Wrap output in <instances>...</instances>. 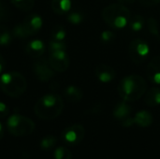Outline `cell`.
I'll return each mask as SVG.
<instances>
[{
  "label": "cell",
  "mask_w": 160,
  "mask_h": 159,
  "mask_svg": "<svg viewBox=\"0 0 160 159\" xmlns=\"http://www.w3.org/2000/svg\"><path fill=\"white\" fill-rule=\"evenodd\" d=\"M8 114V106L4 102L0 101V117H5Z\"/></svg>",
  "instance_id": "obj_32"
},
{
  "label": "cell",
  "mask_w": 160,
  "mask_h": 159,
  "mask_svg": "<svg viewBox=\"0 0 160 159\" xmlns=\"http://www.w3.org/2000/svg\"><path fill=\"white\" fill-rule=\"evenodd\" d=\"M146 27L149 31V33L155 37L157 39L160 40V31H159V25L158 22L157 21L156 18L154 17H149L146 20Z\"/></svg>",
  "instance_id": "obj_20"
},
{
  "label": "cell",
  "mask_w": 160,
  "mask_h": 159,
  "mask_svg": "<svg viewBox=\"0 0 160 159\" xmlns=\"http://www.w3.org/2000/svg\"><path fill=\"white\" fill-rule=\"evenodd\" d=\"M144 101L149 107H157L160 105V88L153 87L145 94Z\"/></svg>",
  "instance_id": "obj_18"
},
{
  "label": "cell",
  "mask_w": 160,
  "mask_h": 159,
  "mask_svg": "<svg viewBox=\"0 0 160 159\" xmlns=\"http://www.w3.org/2000/svg\"><path fill=\"white\" fill-rule=\"evenodd\" d=\"M108 159H112V158H108Z\"/></svg>",
  "instance_id": "obj_38"
},
{
  "label": "cell",
  "mask_w": 160,
  "mask_h": 159,
  "mask_svg": "<svg viewBox=\"0 0 160 159\" xmlns=\"http://www.w3.org/2000/svg\"><path fill=\"white\" fill-rule=\"evenodd\" d=\"M134 122H135V125H137L141 127H148L153 124L154 118H153V115L151 114V112H149L148 111L142 110V111L138 112L135 114Z\"/></svg>",
  "instance_id": "obj_15"
},
{
  "label": "cell",
  "mask_w": 160,
  "mask_h": 159,
  "mask_svg": "<svg viewBox=\"0 0 160 159\" xmlns=\"http://www.w3.org/2000/svg\"><path fill=\"white\" fill-rule=\"evenodd\" d=\"M6 67V62H5V59L3 58V56L0 54V74L4 71Z\"/></svg>",
  "instance_id": "obj_35"
},
{
  "label": "cell",
  "mask_w": 160,
  "mask_h": 159,
  "mask_svg": "<svg viewBox=\"0 0 160 159\" xmlns=\"http://www.w3.org/2000/svg\"><path fill=\"white\" fill-rule=\"evenodd\" d=\"M36 128V125L30 118L21 115L13 114L8 118L7 129L15 137H24L32 134Z\"/></svg>",
  "instance_id": "obj_5"
},
{
  "label": "cell",
  "mask_w": 160,
  "mask_h": 159,
  "mask_svg": "<svg viewBox=\"0 0 160 159\" xmlns=\"http://www.w3.org/2000/svg\"><path fill=\"white\" fill-rule=\"evenodd\" d=\"M33 72L40 82H49L55 76V71L50 66L48 60L40 59L33 65Z\"/></svg>",
  "instance_id": "obj_9"
},
{
  "label": "cell",
  "mask_w": 160,
  "mask_h": 159,
  "mask_svg": "<svg viewBox=\"0 0 160 159\" xmlns=\"http://www.w3.org/2000/svg\"><path fill=\"white\" fill-rule=\"evenodd\" d=\"M56 143H57V138L52 135H48L41 140L40 147L42 150H50L53 148Z\"/></svg>",
  "instance_id": "obj_23"
},
{
  "label": "cell",
  "mask_w": 160,
  "mask_h": 159,
  "mask_svg": "<svg viewBox=\"0 0 160 159\" xmlns=\"http://www.w3.org/2000/svg\"><path fill=\"white\" fill-rule=\"evenodd\" d=\"M25 52L34 58L41 57L45 52V44L40 39H33L27 43L25 47Z\"/></svg>",
  "instance_id": "obj_14"
},
{
  "label": "cell",
  "mask_w": 160,
  "mask_h": 159,
  "mask_svg": "<svg viewBox=\"0 0 160 159\" xmlns=\"http://www.w3.org/2000/svg\"><path fill=\"white\" fill-rule=\"evenodd\" d=\"M131 112H132V108L129 105V102L123 100L114 106L112 110V116L121 123L125 119L130 117Z\"/></svg>",
  "instance_id": "obj_13"
},
{
  "label": "cell",
  "mask_w": 160,
  "mask_h": 159,
  "mask_svg": "<svg viewBox=\"0 0 160 159\" xmlns=\"http://www.w3.org/2000/svg\"><path fill=\"white\" fill-rule=\"evenodd\" d=\"M129 57L135 64L142 63L150 53V47L148 43L142 38L133 39L128 47Z\"/></svg>",
  "instance_id": "obj_6"
},
{
  "label": "cell",
  "mask_w": 160,
  "mask_h": 159,
  "mask_svg": "<svg viewBox=\"0 0 160 159\" xmlns=\"http://www.w3.org/2000/svg\"><path fill=\"white\" fill-rule=\"evenodd\" d=\"M3 136H4V127H3L2 124L0 123V141L2 140Z\"/></svg>",
  "instance_id": "obj_37"
},
{
  "label": "cell",
  "mask_w": 160,
  "mask_h": 159,
  "mask_svg": "<svg viewBox=\"0 0 160 159\" xmlns=\"http://www.w3.org/2000/svg\"><path fill=\"white\" fill-rule=\"evenodd\" d=\"M27 88V82L24 76L16 71L4 73L0 76V89L2 92L14 98L22 96Z\"/></svg>",
  "instance_id": "obj_4"
},
{
  "label": "cell",
  "mask_w": 160,
  "mask_h": 159,
  "mask_svg": "<svg viewBox=\"0 0 160 159\" xmlns=\"http://www.w3.org/2000/svg\"><path fill=\"white\" fill-rule=\"evenodd\" d=\"M54 159H72V153L67 147H57L54 151Z\"/></svg>",
  "instance_id": "obj_25"
},
{
  "label": "cell",
  "mask_w": 160,
  "mask_h": 159,
  "mask_svg": "<svg viewBox=\"0 0 160 159\" xmlns=\"http://www.w3.org/2000/svg\"><path fill=\"white\" fill-rule=\"evenodd\" d=\"M67 45L64 41H54L51 40L49 43V52H54V51H66Z\"/></svg>",
  "instance_id": "obj_29"
},
{
  "label": "cell",
  "mask_w": 160,
  "mask_h": 159,
  "mask_svg": "<svg viewBox=\"0 0 160 159\" xmlns=\"http://www.w3.org/2000/svg\"><path fill=\"white\" fill-rule=\"evenodd\" d=\"M48 62L52 68L56 72H65L70 65V59L64 50L50 52Z\"/></svg>",
  "instance_id": "obj_8"
},
{
  "label": "cell",
  "mask_w": 160,
  "mask_h": 159,
  "mask_svg": "<svg viewBox=\"0 0 160 159\" xmlns=\"http://www.w3.org/2000/svg\"><path fill=\"white\" fill-rule=\"evenodd\" d=\"M145 25H146V21H145L144 17L142 15H139V14L131 16L130 21L128 22V26L133 32L142 31Z\"/></svg>",
  "instance_id": "obj_19"
},
{
  "label": "cell",
  "mask_w": 160,
  "mask_h": 159,
  "mask_svg": "<svg viewBox=\"0 0 160 159\" xmlns=\"http://www.w3.org/2000/svg\"><path fill=\"white\" fill-rule=\"evenodd\" d=\"M95 74L97 79L102 83H108L114 80L116 76L115 70L109 65L99 64L95 68Z\"/></svg>",
  "instance_id": "obj_10"
},
{
  "label": "cell",
  "mask_w": 160,
  "mask_h": 159,
  "mask_svg": "<svg viewBox=\"0 0 160 159\" xmlns=\"http://www.w3.org/2000/svg\"><path fill=\"white\" fill-rule=\"evenodd\" d=\"M67 20L74 25H79L83 22L84 15L80 11H72V12L68 14Z\"/></svg>",
  "instance_id": "obj_26"
},
{
  "label": "cell",
  "mask_w": 160,
  "mask_h": 159,
  "mask_svg": "<svg viewBox=\"0 0 160 159\" xmlns=\"http://www.w3.org/2000/svg\"><path fill=\"white\" fill-rule=\"evenodd\" d=\"M64 96L68 101L75 103V102H79L82 100L83 97V92L78 86L69 85L64 90Z\"/></svg>",
  "instance_id": "obj_17"
},
{
  "label": "cell",
  "mask_w": 160,
  "mask_h": 159,
  "mask_svg": "<svg viewBox=\"0 0 160 159\" xmlns=\"http://www.w3.org/2000/svg\"><path fill=\"white\" fill-rule=\"evenodd\" d=\"M52 9L58 15H65L70 11L72 2L71 0H52Z\"/></svg>",
  "instance_id": "obj_16"
},
{
  "label": "cell",
  "mask_w": 160,
  "mask_h": 159,
  "mask_svg": "<svg viewBox=\"0 0 160 159\" xmlns=\"http://www.w3.org/2000/svg\"><path fill=\"white\" fill-rule=\"evenodd\" d=\"M64 110V101L56 94H47L41 97L34 106L35 114L42 120L57 118Z\"/></svg>",
  "instance_id": "obj_2"
},
{
  "label": "cell",
  "mask_w": 160,
  "mask_h": 159,
  "mask_svg": "<svg viewBox=\"0 0 160 159\" xmlns=\"http://www.w3.org/2000/svg\"><path fill=\"white\" fill-rule=\"evenodd\" d=\"M11 3L22 11H30L35 6V0H11Z\"/></svg>",
  "instance_id": "obj_21"
},
{
  "label": "cell",
  "mask_w": 160,
  "mask_h": 159,
  "mask_svg": "<svg viewBox=\"0 0 160 159\" xmlns=\"http://www.w3.org/2000/svg\"><path fill=\"white\" fill-rule=\"evenodd\" d=\"M12 39V33L5 25H0V46H7Z\"/></svg>",
  "instance_id": "obj_22"
},
{
  "label": "cell",
  "mask_w": 160,
  "mask_h": 159,
  "mask_svg": "<svg viewBox=\"0 0 160 159\" xmlns=\"http://www.w3.org/2000/svg\"><path fill=\"white\" fill-rule=\"evenodd\" d=\"M67 33L64 27L62 26H56L52 31V40L54 41H64L66 38Z\"/></svg>",
  "instance_id": "obj_27"
},
{
  "label": "cell",
  "mask_w": 160,
  "mask_h": 159,
  "mask_svg": "<svg viewBox=\"0 0 160 159\" xmlns=\"http://www.w3.org/2000/svg\"><path fill=\"white\" fill-rule=\"evenodd\" d=\"M121 125L124 127H132L133 125H135V122H134V117H128L127 119H125L124 121L121 122Z\"/></svg>",
  "instance_id": "obj_31"
},
{
  "label": "cell",
  "mask_w": 160,
  "mask_h": 159,
  "mask_svg": "<svg viewBox=\"0 0 160 159\" xmlns=\"http://www.w3.org/2000/svg\"><path fill=\"white\" fill-rule=\"evenodd\" d=\"M147 84L145 80L137 74H130L124 77L117 87L120 97L127 102L139 100L145 93Z\"/></svg>",
  "instance_id": "obj_1"
},
{
  "label": "cell",
  "mask_w": 160,
  "mask_h": 159,
  "mask_svg": "<svg viewBox=\"0 0 160 159\" xmlns=\"http://www.w3.org/2000/svg\"><path fill=\"white\" fill-rule=\"evenodd\" d=\"M145 72L147 79L151 82L160 84V55L155 56L150 60Z\"/></svg>",
  "instance_id": "obj_11"
},
{
  "label": "cell",
  "mask_w": 160,
  "mask_h": 159,
  "mask_svg": "<svg viewBox=\"0 0 160 159\" xmlns=\"http://www.w3.org/2000/svg\"><path fill=\"white\" fill-rule=\"evenodd\" d=\"M42 23H43L42 18L37 14H32L30 16H27L22 22V24L29 36H33L37 34L41 29Z\"/></svg>",
  "instance_id": "obj_12"
},
{
  "label": "cell",
  "mask_w": 160,
  "mask_h": 159,
  "mask_svg": "<svg viewBox=\"0 0 160 159\" xmlns=\"http://www.w3.org/2000/svg\"><path fill=\"white\" fill-rule=\"evenodd\" d=\"M115 37H116L115 32L111 31V30H104L100 34V39L104 43H110V42H112V41H113L115 39Z\"/></svg>",
  "instance_id": "obj_28"
},
{
  "label": "cell",
  "mask_w": 160,
  "mask_h": 159,
  "mask_svg": "<svg viewBox=\"0 0 160 159\" xmlns=\"http://www.w3.org/2000/svg\"><path fill=\"white\" fill-rule=\"evenodd\" d=\"M12 36L15 37L18 39H25L28 37H30L27 33V31L25 30L22 22V23H18L14 26V28L12 29Z\"/></svg>",
  "instance_id": "obj_24"
},
{
  "label": "cell",
  "mask_w": 160,
  "mask_h": 159,
  "mask_svg": "<svg viewBox=\"0 0 160 159\" xmlns=\"http://www.w3.org/2000/svg\"><path fill=\"white\" fill-rule=\"evenodd\" d=\"M101 111H102L101 105H100V104H98V105L93 106V107H92L89 111H87L86 112H87V113H91V114H97V113L101 112Z\"/></svg>",
  "instance_id": "obj_33"
},
{
  "label": "cell",
  "mask_w": 160,
  "mask_h": 159,
  "mask_svg": "<svg viewBox=\"0 0 160 159\" xmlns=\"http://www.w3.org/2000/svg\"><path fill=\"white\" fill-rule=\"evenodd\" d=\"M85 136V129L82 125L74 124L62 131L61 138L62 140L70 145H77L81 143Z\"/></svg>",
  "instance_id": "obj_7"
},
{
  "label": "cell",
  "mask_w": 160,
  "mask_h": 159,
  "mask_svg": "<svg viewBox=\"0 0 160 159\" xmlns=\"http://www.w3.org/2000/svg\"><path fill=\"white\" fill-rule=\"evenodd\" d=\"M118 1L122 4H130V3L135 2L136 0H118Z\"/></svg>",
  "instance_id": "obj_36"
},
{
  "label": "cell",
  "mask_w": 160,
  "mask_h": 159,
  "mask_svg": "<svg viewBox=\"0 0 160 159\" xmlns=\"http://www.w3.org/2000/svg\"><path fill=\"white\" fill-rule=\"evenodd\" d=\"M141 3L146 6H153V5H158L160 3V0H140Z\"/></svg>",
  "instance_id": "obj_34"
},
{
  "label": "cell",
  "mask_w": 160,
  "mask_h": 159,
  "mask_svg": "<svg viewBox=\"0 0 160 159\" xmlns=\"http://www.w3.org/2000/svg\"><path fill=\"white\" fill-rule=\"evenodd\" d=\"M8 17V9L6 5L0 0V22L5 21Z\"/></svg>",
  "instance_id": "obj_30"
},
{
  "label": "cell",
  "mask_w": 160,
  "mask_h": 159,
  "mask_svg": "<svg viewBox=\"0 0 160 159\" xmlns=\"http://www.w3.org/2000/svg\"><path fill=\"white\" fill-rule=\"evenodd\" d=\"M101 15L104 22L115 30L128 26L131 18L129 9L122 3H113L106 6L102 9Z\"/></svg>",
  "instance_id": "obj_3"
}]
</instances>
